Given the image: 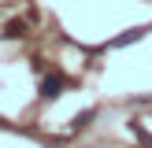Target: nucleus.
Here are the masks:
<instances>
[{"label": "nucleus", "mask_w": 152, "mask_h": 148, "mask_svg": "<svg viewBox=\"0 0 152 148\" xmlns=\"http://www.w3.org/2000/svg\"><path fill=\"white\" fill-rule=\"evenodd\" d=\"M130 130H134V137H137V141H145V144H152V137H148V130H145V126L137 122V118H134V122H130Z\"/></svg>", "instance_id": "obj_5"}, {"label": "nucleus", "mask_w": 152, "mask_h": 148, "mask_svg": "<svg viewBox=\"0 0 152 148\" xmlns=\"http://www.w3.org/2000/svg\"><path fill=\"white\" fill-rule=\"evenodd\" d=\"M148 30H152L148 22H145V26H134V30H126V33H119L115 41H108V48H123V44H134V41H141Z\"/></svg>", "instance_id": "obj_2"}, {"label": "nucleus", "mask_w": 152, "mask_h": 148, "mask_svg": "<svg viewBox=\"0 0 152 148\" xmlns=\"http://www.w3.org/2000/svg\"><path fill=\"white\" fill-rule=\"evenodd\" d=\"M63 89H67V78H63V74H45V78H41V96H45V100L63 96Z\"/></svg>", "instance_id": "obj_1"}, {"label": "nucleus", "mask_w": 152, "mask_h": 148, "mask_svg": "<svg viewBox=\"0 0 152 148\" xmlns=\"http://www.w3.org/2000/svg\"><path fill=\"white\" fill-rule=\"evenodd\" d=\"M4 33H7V37H22V33H26V22H22V19L7 22V30H4Z\"/></svg>", "instance_id": "obj_4"}, {"label": "nucleus", "mask_w": 152, "mask_h": 148, "mask_svg": "<svg viewBox=\"0 0 152 148\" xmlns=\"http://www.w3.org/2000/svg\"><path fill=\"white\" fill-rule=\"evenodd\" d=\"M93 118H96V111H93V107H89V111H82V115L74 118V126H71V130H74V133H78V130H86V126L93 122Z\"/></svg>", "instance_id": "obj_3"}]
</instances>
